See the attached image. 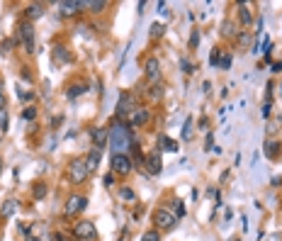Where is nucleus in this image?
Segmentation results:
<instances>
[{
  "label": "nucleus",
  "instance_id": "obj_1",
  "mask_svg": "<svg viewBox=\"0 0 282 241\" xmlns=\"http://www.w3.org/2000/svg\"><path fill=\"white\" fill-rule=\"evenodd\" d=\"M132 142H134V137H132L129 124L114 120L112 127H110V142H107V144L112 146V153H124V149L132 146Z\"/></svg>",
  "mask_w": 282,
  "mask_h": 241
},
{
  "label": "nucleus",
  "instance_id": "obj_2",
  "mask_svg": "<svg viewBox=\"0 0 282 241\" xmlns=\"http://www.w3.org/2000/svg\"><path fill=\"white\" fill-rule=\"evenodd\" d=\"M34 39H37V34H34V25L27 22V20H25V22H20L12 42H15V44H20V47H25V51H27V54H34V51H37Z\"/></svg>",
  "mask_w": 282,
  "mask_h": 241
},
{
  "label": "nucleus",
  "instance_id": "obj_3",
  "mask_svg": "<svg viewBox=\"0 0 282 241\" xmlns=\"http://www.w3.org/2000/svg\"><path fill=\"white\" fill-rule=\"evenodd\" d=\"M153 224H156V229L163 234V232H170V229H175V224H178V217L168 210V207H158V210L153 212Z\"/></svg>",
  "mask_w": 282,
  "mask_h": 241
},
{
  "label": "nucleus",
  "instance_id": "obj_4",
  "mask_svg": "<svg viewBox=\"0 0 282 241\" xmlns=\"http://www.w3.org/2000/svg\"><path fill=\"white\" fill-rule=\"evenodd\" d=\"M134 107H139L137 95H134V93H122V95H119V100H117L114 120H127V117H129V112H132Z\"/></svg>",
  "mask_w": 282,
  "mask_h": 241
},
{
  "label": "nucleus",
  "instance_id": "obj_5",
  "mask_svg": "<svg viewBox=\"0 0 282 241\" xmlns=\"http://www.w3.org/2000/svg\"><path fill=\"white\" fill-rule=\"evenodd\" d=\"M66 173H68V181L73 183V185H83V183L88 181V176H90V171L85 168L83 158H73V161L68 163Z\"/></svg>",
  "mask_w": 282,
  "mask_h": 241
},
{
  "label": "nucleus",
  "instance_id": "obj_6",
  "mask_svg": "<svg viewBox=\"0 0 282 241\" xmlns=\"http://www.w3.org/2000/svg\"><path fill=\"white\" fill-rule=\"evenodd\" d=\"M110 168H112V173H117V176H129L134 171V161L129 158V153H112Z\"/></svg>",
  "mask_w": 282,
  "mask_h": 241
},
{
  "label": "nucleus",
  "instance_id": "obj_7",
  "mask_svg": "<svg viewBox=\"0 0 282 241\" xmlns=\"http://www.w3.org/2000/svg\"><path fill=\"white\" fill-rule=\"evenodd\" d=\"M73 237L81 241H95L97 239V229H95V224L93 222H88V219H81V222H76L73 224Z\"/></svg>",
  "mask_w": 282,
  "mask_h": 241
},
{
  "label": "nucleus",
  "instance_id": "obj_8",
  "mask_svg": "<svg viewBox=\"0 0 282 241\" xmlns=\"http://www.w3.org/2000/svg\"><path fill=\"white\" fill-rule=\"evenodd\" d=\"M151 122V110L148 107H134L132 112H129V117H127V124H129V129H137V127H146Z\"/></svg>",
  "mask_w": 282,
  "mask_h": 241
},
{
  "label": "nucleus",
  "instance_id": "obj_9",
  "mask_svg": "<svg viewBox=\"0 0 282 241\" xmlns=\"http://www.w3.org/2000/svg\"><path fill=\"white\" fill-rule=\"evenodd\" d=\"M88 207V197L85 195H71L68 200H66V205H63V217H76V214H81V212Z\"/></svg>",
  "mask_w": 282,
  "mask_h": 241
},
{
  "label": "nucleus",
  "instance_id": "obj_10",
  "mask_svg": "<svg viewBox=\"0 0 282 241\" xmlns=\"http://www.w3.org/2000/svg\"><path fill=\"white\" fill-rule=\"evenodd\" d=\"M143 78L148 83H158L161 81V59L158 56H148L143 61Z\"/></svg>",
  "mask_w": 282,
  "mask_h": 241
},
{
  "label": "nucleus",
  "instance_id": "obj_11",
  "mask_svg": "<svg viewBox=\"0 0 282 241\" xmlns=\"http://www.w3.org/2000/svg\"><path fill=\"white\" fill-rule=\"evenodd\" d=\"M143 166H146V173L148 176H158L163 171V156H161V151L153 149L148 156H143Z\"/></svg>",
  "mask_w": 282,
  "mask_h": 241
},
{
  "label": "nucleus",
  "instance_id": "obj_12",
  "mask_svg": "<svg viewBox=\"0 0 282 241\" xmlns=\"http://www.w3.org/2000/svg\"><path fill=\"white\" fill-rule=\"evenodd\" d=\"M83 10H85V0H63V2H58L61 17H76Z\"/></svg>",
  "mask_w": 282,
  "mask_h": 241
},
{
  "label": "nucleus",
  "instance_id": "obj_13",
  "mask_svg": "<svg viewBox=\"0 0 282 241\" xmlns=\"http://www.w3.org/2000/svg\"><path fill=\"white\" fill-rule=\"evenodd\" d=\"M90 142H93L95 149L102 151L107 146V142H110V129L107 127H93L90 129Z\"/></svg>",
  "mask_w": 282,
  "mask_h": 241
},
{
  "label": "nucleus",
  "instance_id": "obj_14",
  "mask_svg": "<svg viewBox=\"0 0 282 241\" xmlns=\"http://www.w3.org/2000/svg\"><path fill=\"white\" fill-rule=\"evenodd\" d=\"M236 15H238V25L241 27H251L253 25V12H251V5L248 2L236 5Z\"/></svg>",
  "mask_w": 282,
  "mask_h": 241
},
{
  "label": "nucleus",
  "instance_id": "obj_15",
  "mask_svg": "<svg viewBox=\"0 0 282 241\" xmlns=\"http://www.w3.org/2000/svg\"><path fill=\"white\" fill-rule=\"evenodd\" d=\"M85 168L90 171V173H95L97 168H100V161H102V151L100 149H90L88 153H85Z\"/></svg>",
  "mask_w": 282,
  "mask_h": 241
},
{
  "label": "nucleus",
  "instance_id": "obj_16",
  "mask_svg": "<svg viewBox=\"0 0 282 241\" xmlns=\"http://www.w3.org/2000/svg\"><path fill=\"white\" fill-rule=\"evenodd\" d=\"M51 56H54V63H71L73 56H71V49L66 44H56L51 49Z\"/></svg>",
  "mask_w": 282,
  "mask_h": 241
},
{
  "label": "nucleus",
  "instance_id": "obj_17",
  "mask_svg": "<svg viewBox=\"0 0 282 241\" xmlns=\"http://www.w3.org/2000/svg\"><path fill=\"white\" fill-rule=\"evenodd\" d=\"M39 17H44V5L42 2H32L25 7V20L27 22H34V20H39Z\"/></svg>",
  "mask_w": 282,
  "mask_h": 241
},
{
  "label": "nucleus",
  "instance_id": "obj_18",
  "mask_svg": "<svg viewBox=\"0 0 282 241\" xmlns=\"http://www.w3.org/2000/svg\"><path fill=\"white\" fill-rule=\"evenodd\" d=\"M85 91H88L85 81H73V83H68V88H66V95H68V100H76V97H81Z\"/></svg>",
  "mask_w": 282,
  "mask_h": 241
},
{
  "label": "nucleus",
  "instance_id": "obj_19",
  "mask_svg": "<svg viewBox=\"0 0 282 241\" xmlns=\"http://www.w3.org/2000/svg\"><path fill=\"white\" fill-rule=\"evenodd\" d=\"M163 83H151L148 88H146V97L151 100V102H161L163 100Z\"/></svg>",
  "mask_w": 282,
  "mask_h": 241
},
{
  "label": "nucleus",
  "instance_id": "obj_20",
  "mask_svg": "<svg viewBox=\"0 0 282 241\" xmlns=\"http://www.w3.org/2000/svg\"><path fill=\"white\" fill-rule=\"evenodd\" d=\"M280 144L275 142V139H265V146H263V153H265V158H270V161H275L278 156H280Z\"/></svg>",
  "mask_w": 282,
  "mask_h": 241
},
{
  "label": "nucleus",
  "instance_id": "obj_21",
  "mask_svg": "<svg viewBox=\"0 0 282 241\" xmlns=\"http://www.w3.org/2000/svg\"><path fill=\"white\" fill-rule=\"evenodd\" d=\"M238 25L234 22V20H224L222 22V37H226V39H236L238 37Z\"/></svg>",
  "mask_w": 282,
  "mask_h": 241
},
{
  "label": "nucleus",
  "instance_id": "obj_22",
  "mask_svg": "<svg viewBox=\"0 0 282 241\" xmlns=\"http://www.w3.org/2000/svg\"><path fill=\"white\" fill-rule=\"evenodd\" d=\"M85 10L93 15H102L107 10V0H85Z\"/></svg>",
  "mask_w": 282,
  "mask_h": 241
},
{
  "label": "nucleus",
  "instance_id": "obj_23",
  "mask_svg": "<svg viewBox=\"0 0 282 241\" xmlns=\"http://www.w3.org/2000/svg\"><path fill=\"white\" fill-rule=\"evenodd\" d=\"M178 151V142H175V139H168V137H166V134H161V137H158V151Z\"/></svg>",
  "mask_w": 282,
  "mask_h": 241
},
{
  "label": "nucleus",
  "instance_id": "obj_24",
  "mask_svg": "<svg viewBox=\"0 0 282 241\" xmlns=\"http://www.w3.org/2000/svg\"><path fill=\"white\" fill-rule=\"evenodd\" d=\"M170 205H173V214H175V217H178V219H183V217H185V202H183V200H178V197H173V200H170Z\"/></svg>",
  "mask_w": 282,
  "mask_h": 241
},
{
  "label": "nucleus",
  "instance_id": "obj_25",
  "mask_svg": "<svg viewBox=\"0 0 282 241\" xmlns=\"http://www.w3.org/2000/svg\"><path fill=\"white\" fill-rule=\"evenodd\" d=\"M47 193H49V188H47V183H34V188H32V195H34V200H42V197H47Z\"/></svg>",
  "mask_w": 282,
  "mask_h": 241
},
{
  "label": "nucleus",
  "instance_id": "obj_26",
  "mask_svg": "<svg viewBox=\"0 0 282 241\" xmlns=\"http://www.w3.org/2000/svg\"><path fill=\"white\" fill-rule=\"evenodd\" d=\"M141 241H163V234L158 229H148V232L141 234Z\"/></svg>",
  "mask_w": 282,
  "mask_h": 241
},
{
  "label": "nucleus",
  "instance_id": "obj_27",
  "mask_svg": "<svg viewBox=\"0 0 282 241\" xmlns=\"http://www.w3.org/2000/svg\"><path fill=\"white\" fill-rule=\"evenodd\" d=\"M119 197H122V200H127V202H134V200H137V193H134L132 188L122 185V188H119Z\"/></svg>",
  "mask_w": 282,
  "mask_h": 241
},
{
  "label": "nucleus",
  "instance_id": "obj_28",
  "mask_svg": "<svg viewBox=\"0 0 282 241\" xmlns=\"http://www.w3.org/2000/svg\"><path fill=\"white\" fill-rule=\"evenodd\" d=\"M148 34H151V39H158V37H163V34H166V25H161V22H153Z\"/></svg>",
  "mask_w": 282,
  "mask_h": 241
},
{
  "label": "nucleus",
  "instance_id": "obj_29",
  "mask_svg": "<svg viewBox=\"0 0 282 241\" xmlns=\"http://www.w3.org/2000/svg\"><path fill=\"white\" fill-rule=\"evenodd\" d=\"M190 139H192V117H188L183 127V142H190Z\"/></svg>",
  "mask_w": 282,
  "mask_h": 241
},
{
  "label": "nucleus",
  "instance_id": "obj_30",
  "mask_svg": "<svg viewBox=\"0 0 282 241\" xmlns=\"http://www.w3.org/2000/svg\"><path fill=\"white\" fill-rule=\"evenodd\" d=\"M22 120H27V122L37 120V107H34V105H27V107L22 110Z\"/></svg>",
  "mask_w": 282,
  "mask_h": 241
},
{
  "label": "nucleus",
  "instance_id": "obj_31",
  "mask_svg": "<svg viewBox=\"0 0 282 241\" xmlns=\"http://www.w3.org/2000/svg\"><path fill=\"white\" fill-rule=\"evenodd\" d=\"M236 42H238V47H251V34L248 32H238Z\"/></svg>",
  "mask_w": 282,
  "mask_h": 241
},
{
  "label": "nucleus",
  "instance_id": "obj_32",
  "mask_svg": "<svg viewBox=\"0 0 282 241\" xmlns=\"http://www.w3.org/2000/svg\"><path fill=\"white\" fill-rule=\"evenodd\" d=\"M15 210H17V202H15V200H10V202H5V207L0 210V214H2V217H10Z\"/></svg>",
  "mask_w": 282,
  "mask_h": 241
},
{
  "label": "nucleus",
  "instance_id": "obj_33",
  "mask_svg": "<svg viewBox=\"0 0 282 241\" xmlns=\"http://www.w3.org/2000/svg\"><path fill=\"white\" fill-rule=\"evenodd\" d=\"M231 61H234L231 54H222V59H219V68H222V71H229V68H231Z\"/></svg>",
  "mask_w": 282,
  "mask_h": 241
},
{
  "label": "nucleus",
  "instance_id": "obj_34",
  "mask_svg": "<svg viewBox=\"0 0 282 241\" xmlns=\"http://www.w3.org/2000/svg\"><path fill=\"white\" fill-rule=\"evenodd\" d=\"M199 39H202L199 30H192V34H190V49H197V47H199Z\"/></svg>",
  "mask_w": 282,
  "mask_h": 241
},
{
  "label": "nucleus",
  "instance_id": "obj_35",
  "mask_svg": "<svg viewBox=\"0 0 282 241\" xmlns=\"http://www.w3.org/2000/svg\"><path fill=\"white\" fill-rule=\"evenodd\" d=\"M219 59H222V51H219V47H217V49H212V54H209V63H212V66H217Z\"/></svg>",
  "mask_w": 282,
  "mask_h": 241
},
{
  "label": "nucleus",
  "instance_id": "obj_36",
  "mask_svg": "<svg viewBox=\"0 0 282 241\" xmlns=\"http://www.w3.org/2000/svg\"><path fill=\"white\" fill-rule=\"evenodd\" d=\"M12 44H15L12 39H5V42L0 44V54H10V51H12Z\"/></svg>",
  "mask_w": 282,
  "mask_h": 241
},
{
  "label": "nucleus",
  "instance_id": "obj_37",
  "mask_svg": "<svg viewBox=\"0 0 282 241\" xmlns=\"http://www.w3.org/2000/svg\"><path fill=\"white\" fill-rule=\"evenodd\" d=\"M180 68H183L185 73H192V71H195V68H192V63H190L188 59H180Z\"/></svg>",
  "mask_w": 282,
  "mask_h": 241
},
{
  "label": "nucleus",
  "instance_id": "obj_38",
  "mask_svg": "<svg viewBox=\"0 0 282 241\" xmlns=\"http://www.w3.org/2000/svg\"><path fill=\"white\" fill-rule=\"evenodd\" d=\"M7 124H10V120H7V112L2 110V112H0V129L5 132V129H7Z\"/></svg>",
  "mask_w": 282,
  "mask_h": 241
},
{
  "label": "nucleus",
  "instance_id": "obj_39",
  "mask_svg": "<svg viewBox=\"0 0 282 241\" xmlns=\"http://www.w3.org/2000/svg\"><path fill=\"white\" fill-rule=\"evenodd\" d=\"M17 95H20L22 100H32V93H29V91H22V88H17Z\"/></svg>",
  "mask_w": 282,
  "mask_h": 241
},
{
  "label": "nucleus",
  "instance_id": "obj_40",
  "mask_svg": "<svg viewBox=\"0 0 282 241\" xmlns=\"http://www.w3.org/2000/svg\"><path fill=\"white\" fill-rule=\"evenodd\" d=\"M204 144H207L204 149H212V144H214V134H212V132L207 134V142H204Z\"/></svg>",
  "mask_w": 282,
  "mask_h": 241
},
{
  "label": "nucleus",
  "instance_id": "obj_41",
  "mask_svg": "<svg viewBox=\"0 0 282 241\" xmlns=\"http://www.w3.org/2000/svg\"><path fill=\"white\" fill-rule=\"evenodd\" d=\"M7 107V97H5V93H0V110H5Z\"/></svg>",
  "mask_w": 282,
  "mask_h": 241
},
{
  "label": "nucleus",
  "instance_id": "obj_42",
  "mask_svg": "<svg viewBox=\"0 0 282 241\" xmlns=\"http://www.w3.org/2000/svg\"><path fill=\"white\" fill-rule=\"evenodd\" d=\"M114 183V173H107V176H105V185H107V188H110V185H112Z\"/></svg>",
  "mask_w": 282,
  "mask_h": 241
},
{
  "label": "nucleus",
  "instance_id": "obj_43",
  "mask_svg": "<svg viewBox=\"0 0 282 241\" xmlns=\"http://www.w3.org/2000/svg\"><path fill=\"white\" fill-rule=\"evenodd\" d=\"M156 7H158V12H161V15H166V12H168V10H166V2H158Z\"/></svg>",
  "mask_w": 282,
  "mask_h": 241
},
{
  "label": "nucleus",
  "instance_id": "obj_44",
  "mask_svg": "<svg viewBox=\"0 0 282 241\" xmlns=\"http://www.w3.org/2000/svg\"><path fill=\"white\" fill-rule=\"evenodd\" d=\"M273 71L278 73V71H282V61H278V63H273Z\"/></svg>",
  "mask_w": 282,
  "mask_h": 241
},
{
  "label": "nucleus",
  "instance_id": "obj_45",
  "mask_svg": "<svg viewBox=\"0 0 282 241\" xmlns=\"http://www.w3.org/2000/svg\"><path fill=\"white\" fill-rule=\"evenodd\" d=\"M54 241H66V237H61V234L56 232V234H54Z\"/></svg>",
  "mask_w": 282,
  "mask_h": 241
},
{
  "label": "nucleus",
  "instance_id": "obj_46",
  "mask_svg": "<svg viewBox=\"0 0 282 241\" xmlns=\"http://www.w3.org/2000/svg\"><path fill=\"white\" fill-rule=\"evenodd\" d=\"M0 93H5V81L0 78Z\"/></svg>",
  "mask_w": 282,
  "mask_h": 241
},
{
  "label": "nucleus",
  "instance_id": "obj_47",
  "mask_svg": "<svg viewBox=\"0 0 282 241\" xmlns=\"http://www.w3.org/2000/svg\"><path fill=\"white\" fill-rule=\"evenodd\" d=\"M0 176H2V158H0Z\"/></svg>",
  "mask_w": 282,
  "mask_h": 241
},
{
  "label": "nucleus",
  "instance_id": "obj_48",
  "mask_svg": "<svg viewBox=\"0 0 282 241\" xmlns=\"http://www.w3.org/2000/svg\"><path fill=\"white\" fill-rule=\"evenodd\" d=\"M25 241H37V239H32V237H29V239H25Z\"/></svg>",
  "mask_w": 282,
  "mask_h": 241
},
{
  "label": "nucleus",
  "instance_id": "obj_49",
  "mask_svg": "<svg viewBox=\"0 0 282 241\" xmlns=\"http://www.w3.org/2000/svg\"><path fill=\"white\" fill-rule=\"evenodd\" d=\"M76 241H81V239H76Z\"/></svg>",
  "mask_w": 282,
  "mask_h": 241
}]
</instances>
